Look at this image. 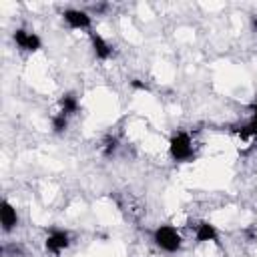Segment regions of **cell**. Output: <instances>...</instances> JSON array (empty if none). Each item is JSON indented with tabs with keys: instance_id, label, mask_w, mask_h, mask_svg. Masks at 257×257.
<instances>
[{
	"instance_id": "11",
	"label": "cell",
	"mask_w": 257,
	"mask_h": 257,
	"mask_svg": "<svg viewBox=\"0 0 257 257\" xmlns=\"http://www.w3.org/2000/svg\"><path fill=\"white\" fill-rule=\"evenodd\" d=\"M66 126H68V116H66L64 112H58V114H54V116H52V131H54L56 135L64 133V131H66Z\"/></svg>"
},
{
	"instance_id": "10",
	"label": "cell",
	"mask_w": 257,
	"mask_h": 257,
	"mask_svg": "<svg viewBox=\"0 0 257 257\" xmlns=\"http://www.w3.org/2000/svg\"><path fill=\"white\" fill-rule=\"evenodd\" d=\"M58 104H60V112H64L66 116L76 114V112L80 110V104H78V98H76L74 92H66V94H62L60 100H58Z\"/></svg>"
},
{
	"instance_id": "3",
	"label": "cell",
	"mask_w": 257,
	"mask_h": 257,
	"mask_svg": "<svg viewBox=\"0 0 257 257\" xmlns=\"http://www.w3.org/2000/svg\"><path fill=\"white\" fill-rule=\"evenodd\" d=\"M62 20L72 30H90V26H92L90 14L84 12V10H78V8H66L62 12Z\"/></svg>"
},
{
	"instance_id": "7",
	"label": "cell",
	"mask_w": 257,
	"mask_h": 257,
	"mask_svg": "<svg viewBox=\"0 0 257 257\" xmlns=\"http://www.w3.org/2000/svg\"><path fill=\"white\" fill-rule=\"evenodd\" d=\"M90 44H92V52L98 60H108L112 56V46L94 30H90Z\"/></svg>"
},
{
	"instance_id": "12",
	"label": "cell",
	"mask_w": 257,
	"mask_h": 257,
	"mask_svg": "<svg viewBox=\"0 0 257 257\" xmlns=\"http://www.w3.org/2000/svg\"><path fill=\"white\" fill-rule=\"evenodd\" d=\"M114 149H116V139H108L106 145H104V149H102V153H104L106 157H110V155L114 153Z\"/></svg>"
},
{
	"instance_id": "14",
	"label": "cell",
	"mask_w": 257,
	"mask_h": 257,
	"mask_svg": "<svg viewBox=\"0 0 257 257\" xmlns=\"http://www.w3.org/2000/svg\"><path fill=\"white\" fill-rule=\"evenodd\" d=\"M251 28H253V32H257V14L251 16Z\"/></svg>"
},
{
	"instance_id": "6",
	"label": "cell",
	"mask_w": 257,
	"mask_h": 257,
	"mask_svg": "<svg viewBox=\"0 0 257 257\" xmlns=\"http://www.w3.org/2000/svg\"><path fill=\"white\" fill-rule=\"evenodd\" d=\"M195 241L199 245L201 243H215L217 247H221L219 231H217V227L211 221H199L197 223V227H195Z\"/></svg>"
},
{
	"instance_id": "8",
	"label": "cell",
	"mask_w": 257,
	"mask_h": 257,
	"mask_svg": "<svg viewBox=\"0 0 257 257\" xmlns=\"http://www.w3.org/2000/svg\"><path fill=\"white\" fill-rule=\"evenodd\" d=\"M0 223H2V231H4V233H10V231L16 227V223H18L16 209H14L6 199L0 203Z\"/></svg>"
},
{
	"instance_id": "5",
	"label": "cell",
	"mask_w": 257,
	"mask_h": 257,
	"mask_svg": "<svg viewBox=\"0 0 257 257\" xmlns=\"http://www.w3.org/2000/svg\"><path fill=\"white\" fill-rule=\"evenodd\" d=\"M68 245H70V237H68L66 231H60V229L50 231L46 241H44V249L48 253H52V255H60Z\"/></svg>"
},
{
	"instance_id": "2",
	"label": "cell",
	"mask_w": 257,
	"mask_h": 257,
	"mask_svg": "<svg viewBox=\"0 0 257 257\" xmlns=\"http://www.w3.org/2000/svg\"><path fill=\"white\" fill-rule=\"evenodd\" d=\"M153 241L165 253H177L183 245V239L173 225H159L153 231Z\"/></svg>"
},
{
	"instance_id": "9",
	"label": "cell",
	"mask_w": 257,
	"mask_h": 257,
	"mask_svg": "<svg viewBox=\"0 0 257 257\" xmlns=\"http://www.w3.org/2000/svg\"><path fill=\"white\" fill-rule=\"evenodd\" d=\"M251 112H253L251 120H249L247 124H243L241 128L235 131L241 139H257V102L251 104Z\"/></svg>"
},
{
	"instance_id": "4",
	"label": "cell",
	"mask_w": 257,
	"mask_h": 257,
	"mask_svg": "<svg viewBox=\"0 0 257 257\" xmlns=\"http://www.w3.org/2000/svg\"><path fill=\"white\" fill-rule=\"evenodd\" d=\"M12 38H14L16 46H18L20 50H26V52H36V50H40V46H42L40 36H38L36 32H28V30H24V28H16L14 34H12Z\"/></svg>"
},
{
	"instance_id": "1",
	"label": "cell",
	"mask_w": 257,
	"mask_h": 257,
	"mask_svg": "<svg viewBox=\"0 0 257 257\" xmlns=\"http://www.w3.org/2000/svg\"><path fill=\"white\" fill-rule=\"evenodd\" d=\"M169 155L175 163H189L193 161V141L189 137V133L185 131H177L171 139H169Z\"/></svg>"
},
{
	"instance_id": "13",
	"label": "cell",
	"mask_w": 257,
	"mask_h": 257,
	"mask_svg": "<svg viewBox=\"0 0 257 257\" xmlns=\"http://www.w3.org/2000/svg\"><path fill=\"white\" fill-rule=\"evenodd\" d=\"M128 84H131V88H135V90H149L147 82H143V80H139V78H133Z\"/></svg>"
}]
</instances>
